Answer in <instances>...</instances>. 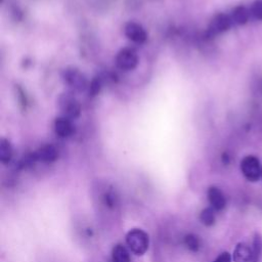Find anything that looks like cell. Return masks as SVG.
Wrapping results in <instances>:
<instances>
[{"label": "cell", "mask_w": 262, "mask_h": 262, "mask_svg": "<svg viewBox=\"0 0 262 262\" xmlns=\"http://www.w3.org/2000/svg\"><path fill=\"white\" fill-rule=\"evenodd\" d=\"M126 244L134 254L138 256H143L149 250L150 238L145 230L140 228H134L127 232Z\"/></svg>", "instance_id": "obj_1"}, {"label": "cell", "mask_w": 262, "mask_h": 262, "mask_svg": "<svg viewBox=\"0 0 262 262\" xmlns=\"http://www.w3.org/2000/svg\"><path fill=\"white\" fill-rule=\"evenodd\" d=\"M59 107L64 113L65 117L70 120L76 119L80 116L81 106L72 92H65L59 97Z\"/></svg>", "instance_id": "obj_2"}, {"label": "cell", "mask_w": 262, "mask_h": 262, "mask_svg": "<svg viewBox=\"0 0 262 262\" xmlns=\"http://www.w3.org/2000/svg\"><path fill=\"white\" fill-rule=\"evenodd\" d=\"M241 171L245 178L251 182H256L261 177V166L255 156H246L241 162Z\"/></svg>", "instance_id": "obj_3"}, {"label": "cell", "mask_w": 262, "mask_h": 262, "mask_svg": "<svg viewBox=\"0 0 262 262\" xmlns=\"http://www.w3.org/2000/svg\"><path fill=\"white\" fill-rule=\"evenodd\" d=\"M64 81L77 91H84L87 88L86 77L76 68H67L63 72Z\"/></svg>", "instance_id": "obj_4"}, {"label": "cell", "mask_w": 262, "mask_h": 262, "mask_svg": "<svg viewBox=\"0 0 262 262\" xmlns=\"http://www.w3.org/2000/svg\"><path fill=\"white\" fill-rule=\"evenodd\" d=\"M116 65L123 71H131L138 67L139 57L134 49L124 48L118 53L116 57Z\"/></svg>", "instance_id": "obj_5"}, {"label": "cell", "mask_w": 262, "mask_h": 262, "mask_svg": "<svg viewBox=\"0 0 262 262\" xmlns=\"http://www.w3.org/2000/svg\"><path fill=\"white\" fill-rule=\"evenodd\" d=\"M232 23L233 22L231 20V17L225 14H219L215 16L209 25V29H208L209 36L211 37L216 36L220 33L227 31L231 27Z\"/></svg>", "instance_id": "obj_6"}, {"label": "cell", "mask_w": 262, "mask_h": 262, "mask_svg": "<svg viewBox=\"0 0 262 262\" xmlns=\"http://www.w3.org/2000/svg\"><path fill=\"white\" fill-rule=\"evenodd\" d=\"M124 33L129 40L136 43H144L148 38L147 32L144 27L135 22H129L128 24H126L124 28Z\"/></svg>", "instance_id": "obj_7"}, {"label": "cell", "mask_w": 262, "mask_h": 262, "mask_svg": "<svg viewBox=\"0 0 262 262\" xmlns=\"http://www.w3.org/2000/svg\"><path fill=\"white\" fill-rule=\"evenodd\" d=\"M33 155L36 162L39 161L42 163H53L59 158V151L56 147L47 145L38 149L35 153H33Z\"/></svg>", "instance_id": "obj_8"}, {"label": "cell", "mask_w": 262, "mask_h": 262, "mask_svg": "<svg viewBox=\"0 0 262 262\" xmlns=\"http://www.w3.org/2000/svg\"><path fill=\"white\" fill-rule=\"evenodd\" d=\"M208 200L211 205V207L215 211H222L226 206V199L223 195V193L216 187L209 188L207 192Z\"/></svg>", "instance_id": "obj_9"}, {"label": "cell", "mask_w": 262, "mask_h": 262, "mask_svg": "<svg viewBox=\"0 0 262 262\" xmlns=\"http://www.w3.org/2000/svg\"><path fill=\"white\" fill-rule=\"evenodd\" d=\"M73 125L71 123V120L67 117H60L57 118L55 121V131L56 134L62 138L66 139L72 136L73 134Z\"/></svg>", "instance_id": "obj_10"}, {"label": "cell", "mask_w": 262, "mask_h": 262, "mask_svg": "<svg viewBox=\"0 0 262 262\" xmlns=\"http://www.w3.org/2000/svg\"><path fill=\"white\" fill-rule=\"evenodd\" d=\"M253 257L252 249L246 243H239L232 254L233 262H251Z\"/></svg>", "instance_id": "obj_11"}, {"label": "cell", "mask_w": 262, "mask_h": 262, "mask_svg": "<svg viewBox=\"0 0 262 262\" xmlns=\"http://www.w3.org/2000/svg\"><path fill=\"white\" fill-rule=\"evenodd\" d=\"M13 147L12 144L6 140L2 139L0 140V161L3 164H9L13 159Z\"/></svg>", "instance_id": "obj_12"}, {"label": "cell", "mask_w": 262, "mask_h": 262, "mask_svg": "<svg viewBox=\"0 0 262 262\" xmlns=\"http://www.w3.org/2000/svg\"><path fill=\"white\" fill-rule=\"evenodd\" d=\"M251 13L245 7H237L231 14V20L237 25H245L249 22Z\"/></svg>", "instance_id": "obj_13"}, {"label": "cell", "mask_w": 262, "mask_h": 262, "mask_svg": "<svg viewBox=\"0 0 262 262\" xmlns=\"http://www.w3.org/2000/svg\"><path fill=\"white\" fill-rule=\"evenodd\" d=\"M112 262H130L128 250L123 245H116L112 251Z\"/></svg>", "instance_id": "obj_14"}, {"label": "cell", "mask_w": 262, "mask_h": 262, "mask_svg": "<svg viewBox=\"0 0 262 262\" xmlns=\"http://www.w3.org/2000/svg\"><path fill=\"white\" fill-rule=\"evenodd\" d=\"M200 220L205 226H212L215 223V210L212 207L205 208L200 214Z\"/></svg>", "instance_id": "obj_15"}, {"label": "cell", "mask_w": 262, "mask_h": 262, "mask_svg": "<svg viewBox=\"0 0 262 262\" xmlns=\"http://www.w3.org/2000/svg\"><path fill=\"white\" fill-rule=\"evenodd\" d=\"M185 246L192 252H198L201 248V241L198 235L194 233H189L185 237L184 240Z\"/></svg>", "instance_id": "obj_16"}, {"label": "cell", "mask_w": 262, "mask_h": 262, "mask_svg": "<svg viewBox=\"0 0 262 262\" xmlns=\"http://www.w3.org/2000/svg\"><path fill=\"white\" fill-rule=\"evenodd\" d=\"M252 252H253V257L251 262H259L262 255V239L258 234H256L254 238Z\"/></svg>", "instance_id": "obj_17"}, {"label": "cell", "mask_w": 262, "mask_h": 262, "mask_svg": "<svg viewBox=\"0 0 262 262\" xmlns=\"http://www.w3.org/2000/svg\"><path fill=\"white\" fill-rule=\"evenodd\" d=\"M251 15L257 21H262V0H256L250 10Z\"/></svg>", "instance_id": "obj_18"}, {"label": "cell", "mask_w": 262, "mask_h": 262, "mask_svg": "<svg viewBox=\"0 0 262 262\" xmlns=\"http://www.w3.org/2000/svg\"><path fill=\"white\" fill-rule=\"evenodd\" d=\"M100 89V81L99 79H93L89 86V93L90 95H96Z\"/></svg>", "instance_id": "obj_19"}, {"label": "cell", "mask_w": 262, "mask_h": 262, "mask_svg": "<svg viewBox=\"0 0 262 262\" xmlns=\"http://www.w3.org/2000/svg\"><path fill=\"white\" fill-rule=\"evenodd\" d=\"M231 260H232V257L228 252H222L216 257V259L213 262H231Z\"/></svg>", "instance_id": "obj_20"}, {"label": "cell", "mask_w": 262, "mask_h": 262, "mask_svg": "<svg viewBox=\"0 0 262 262\" xmlns=\"http://www.w3.org/2000/svg\"><path fill=\"white\" fill-rule=\"evenodd\" d=\"M104 201L109 207H113L115 205V196L112 193H108L104 196Z\"/></svg>", "instance_id": "obj_21"}, {"label": "cell", "mask_w": 262, "mask_h": 262, "mask_svg": "<svg viewBox=\"0 0 262 262\" xmlns=\"http://www.w3.org/2000/svg\"><path fill=\"white\" fill-rule=\"evenodd\" d=\"M222 162H223L224 164H228V163H229V157H228L227 154H223V156H222Z\"/></svg>", "instance_id": "obj_22"}, {"label": "cell", "mask_w": 262, "mask_h": 262, "mask_svg": "<svg viewBox=\"0 0 262 262\" xmlns=\"http://www.w3.org/2000/svg\"><path fill=\"white\" fill-rule=\"evenodd\" d=\"M261 178H262V166H261Z\"/></svg>", "instance_id": "obj_23"}]
</instances>
